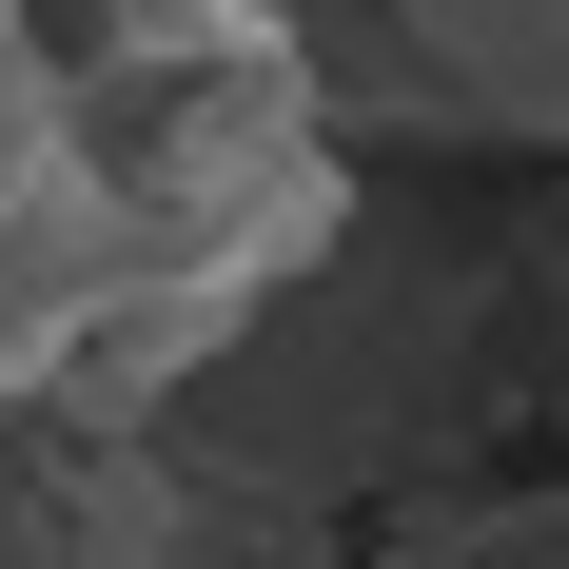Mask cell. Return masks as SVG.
Here are the masks:
<instances>
[{"label": "cell", "mask_w": 569, "mask_h": 569, "mask_svg": "<svg viewBox=\"0 0 569 569\" xmlns=\"http://www.w3.org/2000/svg\"><path fill=\"white\" fill-rule=\"evenodd\" d=\"M118 256H138V236H118V197L79 177V138H40V158L0 177V373H59V353H79V315L118 295Z\"/></svg>", "instance_id": "cell-1"}]
</instances>
